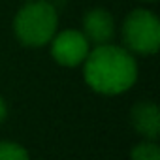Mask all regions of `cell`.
<instances>
[{"label":"cell","mask_w":160,"mask_h":160,"mask_svg":"<svg viewBox=\"0 0 160 160\" xmlns=\"http://www.w3.org/2000/svg\"><path fill=\"white\" fill-rule=\"evenodd\" d=\"M58 32V10L49 0L23 2L13 17V34L25 47L38 49L49 45Z\"/></svg>","instance_id":"2"},{"label":"cell","mask_w":160,"mask_h":160,"mask_svg":"<svg viewBox=\"0 0 160 160\" xmlns=\"http://www.w3.org/2000/svg\"><path fill=\"white\" fill-rule=\"evenodd\" d=\"M115 17L106 8H92L81 19V32L92 47L111 43V40L115 38Z\"/></svg>","instance_id":"5"},{"label":"cell","mask_w":160,"mask_h":160,"mask_svg":"<svg viewBox=\"0 0 160 160\" xmlns=\"http://www.w3.org/2000/svg\"><path fill=\"white\" fill-rule=\"evenodd\" d=\"M122 47L132 55H154L160 47V21L147 8L132 10L121 27Z\"/></svg>","instance_id":"3"},{"label":"cell","mask_w":160,"mask_h":160,"mask_svg":"<svg viewBox=\"0 0 160 160\" xmlns=\"http://www.w3.org/2000/svg\"><path fill=\"white\" fill-rule=\"evenodd\" d=\"M23 2H32V0H23Z\"/></svg>","instance_id":"11"},{"label":"cell","mask_w":160,"mask_h":160,"mask_svg":"<svg viewBox=\"0 0 160 160\" xmlns=\"http://www.w3.org/2000/svg\"><path fill=\"white\" fill-rule=\"evenodd\" d=\"M6 117H8V104H6V100L2 96H0V124L6 121Z\"/></svg>","instance_id":"9"},{"label":"cell","mask_w":160,"mask_h":160,"mask_svg":"<svg viewBox=\"0 0 160 160\" xmlns=\"http://www.w3.org/2000/svg\"><path fill=\"white\" fill-rule=\"evenodd\" d=\"M91 47L92 45L89 43V40L83 36L81 30H77V28L60 30L49 42V51H51L53 60L58 66H64V68L81 66L85 62Z\"/></svg>","instance_id":"4"},{"label":"cell","mask_w":160,"mask_h":160,"mask_svg":"<svg viewBox=\"0 0 160 160\" xmlns=\"http://www.w3.org/2000/svg\"><path fill=\"white\" fill-rule=\"evenodd\" d=\"M130 160H160V147L156 139H141L130 151Z\"/></svg>","instance_id":"7"},{"label":"cell","mask_w":160,"mask_h":160,"mask_svg":"<svg viewBox=\"0 0 160 160\" xmlns=\"http://www.w3.org/2000/svg\"><path fill=\"white\" fill-rule=\"evenodd\" d=\"M0 160H30V156L17 141H0Z\"/></svg>","instance_id":"8"},{"label":"cell","mask_w":160,"mask_h":160,"mask_svg":"<svg viewBox=\"0 0 160 160\" xmlns=\"http://www.w3.org/2000/svg\"><path fill=\"white\" fill-rule=\"evenodd\" d=\"M130 124L143 139H156L160 134V111L151 100L134 104L130 111Z\"/></svg>","instance_id":"6"},{"label":"cell","mask_w":160,"mask_h":160,"mask_svg":"<svg viewBox=\"0 0 160 160\" xmlns=\"http://www.w3.org/2000/svg\"><path fill=\"white\" fill-rule=\"evenodd\" d=\"M83 66V77L89 89L102 96H121L138 81L136 57L121 45L104 43L91 47Z\"/></svg>","instance_id":"1"},{"label":"cell","mask_w":160,"mask_h":160,"mask_svg":"<svg viewBox=\"0 0 160 160\" xmlns=\"http://www.w3.org/2000/svg\"><path fill=\"white\" fill-rule=\"evenodd\" d=\"M141 2H156V0H141Z\"/></svg>","instance_id":"10"}]
</instances>
